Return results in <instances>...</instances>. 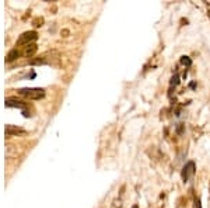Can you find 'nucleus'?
I'll use <instances>...</instances> for the list:
<instances>
[{
	"label": "nucleus",
	"mask_w": 210,
	"mask_h": 208,
	"mask_svg": "<svg viewBox=\"0 0 210 208\" xmlns=\"http://www.w3.org/2000/svg\"><path fill=\"white\" fill-rule=\"evenodd\" d=\"M196 173V165H195L193 160H189L185 163V166L182 167V171H181V177L184 180V183L189 182V179L193 177V174Z\"/></svg>",
	"instance_id": "f03ea898"
},
{
	"label": "nucleus",
	"mask_w": 210,
	"mask_h": 208,
	"mask_svg": "<svg viewBox=\"0 0 210 208\" xmlns=\"http://www.w3.org/2000/svg\"><path fill=\"white\" fill-rule=\"evenodd\" d=\"M207 16L210 17V10H207Z\"/></svg>",
	"instance_id": "4468645a"
},
{
	"label": "nucleus",
	"mask_w": 210,
	"mask_h": 208,
	"mask_svg": "<svg viewBox=\"0 0 210 208\" xmlns=\"http://www.w3.org/2000/svg\"><path fill=\"white\" fill-rule=\"evenodd\" d=\"M132 208H139V207H137V205H133V207H132Z\"/></svg>",
	"instance_id": "2eb2a0df"
},
{
	"label": "nucleus",
	"mask_w": 210,
	"mask_h": 208,
	"mask_svg": "<svg viewBox=\"0 0 210 208\" xmlns=\"http://www.w3.org/2000/svg\"><path fill=\"white\" fill-rule=\"evenodd\" d=\"M38 38V34L37 31H25L18 37L17 40V45H29L32 44L35 40Z\"/></svg>",
	"instance_id": "7ed1b4c3"
},
{
	"label": "nucleus",
	"mask_w": 210,
	"mask_h": 208,
	"mask_svg": "<svg viewBox=\"0 0 210 208\" xmlns=\"http://www.w3.org/2000/svg\"><path fill=\"white\" fill-rule=\"evenodd\" d=\"M179 82H181V80H179V75H178V73H175L172 77H171V80H170V86H171V87H175V86H178V84H179Z\"/></svg>",
	"instance_id": "6e6552de"
},
{
	"label": "nucleus",
	"mask_w": 210,
	"mask_h": 208,
	"mask_svg": "<svg viewBox=\"0 0 210 208\" xmlns=\"http://www.w3.org/2000/svg\"><path fill=\"white\" fill-rule=\"evenodd\" d=\"M189 87H191V89H196V83H195V82H192L191 84H189Z\"/></svg>",
	"instance_id": "ddd939ff"
},
{
	"label": "nucleus",
	"mask_w": 210,
	"mask_h": 208,
	"mask_svg": "<svg viewBox=\"0 0 210 208\" xmlns=\"http://www.w3.org/2000/svg\"><path fill=\"white\" fill-rule=\"evenodd\" d=\"M18 56H20V51L17 49V48H14V49L8 51L7 56H6V62H13V61H16Z\"/></svg>",
	"instance_id": "0eeeda50"
},
{
	"label": "nucleus",
	"mask_w": 210,
	"mask_h": 208,
	"mask_svg": "<svg viewBox=\"0 0 210 208\" xmlns=\"http://www.w3.org/2000/svg\"><path fill=\"white\" fill-rule=\"evenodd\" d=\"M4 132L7 137H13V135H25L27 131L23 128H20V126H16V125H6L4 128Z\"/></svg>",
	"instance_id": "20e7f679"
},
{
	"label": "nucleus",
	"mask_w": 210,
	"mask_h": 208,
	"mask_svg": "<svg viewBox=\"0 0 210 208\" xmlns=\"http://www.w3.org/2000/svg\"><path fill=\"white\" fill-rule=\"evenodd\" d=\"M4 104H6V107H17V108H21V110L25 108V103L18 100V98H16V97H7Z\"/></svg>",
	"instance_id": "39448f33"
},
{
	"label": "nucleus",
	"mask_w": 210,
	"mask_h": 208,
	"mask_svg": "<svg viewBox=\"0 0 210 208\" xmlns=\"http://www.w3.org/2000/svg\"><path fill=\"white\" fill-rule=\"evenodd\" d=\"M196 207H197V208H202V204H200V200H199V198L196 200Z\"/></svg>",
	"instance_id": "f8f14e48"
},
{
	"label": "nucleus",
	"mask_w": 210,
	"mask_h": 208,
	"mask_svg": "<svg viewBox=\"0 0 210 208\" xmlns=\"http://www.w3.org/2000/svg\"><path fill=\"white\" fill-rule=\"evenodd\" d=\"M184 128H185V124H182V122H181V124H178V125H176V134L181 135L182 132H184Z\"/></svg>",
	"instance_id": "9d476101"
},
{
	"label": "nucleus",
	"mask_w": 210,
	"mask_h": 208,
	"mask_svg": "<svg viewBox=\"0 0 210 208\" xmlns=\"http://www.w3.org/2000/svg\"><path fill=\"white\" fill-rule=\"evenodd\" d=\"M37 51H38V45L32 42V44H29V45H27V47H25V49H24V55L29 58V56H32Z\"/></svg>",
	"instance_id": "423d86ee"
},
{
	"label": "nucleus",
	"mask_w": 210,
	"mask_h": 208,
	"mask_svg": "<svg viewBox=\"0 0 210 208\" xmlns=\"http://www.w3.org/2000/svg\"><path fill=\"white\" fill-rule=\"evenodd\" d=\"M182 63L184 66H186V68H189V66H192V59L189 58V56H181V61H179Z\"/></svg>",
	"instance_id": "1a4fd4ad"
},
{
	"label": "nucleus",
	"mask_w": 210,
	"mask_h": 208,
	"mask_svg": "<svg viewBox=\"0 0 210 208\" xmlns=\"http://www.w3.org/2000/svg\"><path fill=\"white\" fill-rule=\"evenodd\" d=\"M20 96L28 98V100H41L45 97V90L39 87H23L17 90Z\"/></svg>",
	"instance_id": "f257e3e1"
},
{
	"label": "nucleus",
	"mask_w": 210,
	"mask_h": 208,
	"mask_svg": "<svg viewBox=\"0 0 210 208\" xmlns=\"http://www.w3.org/2000/svg\"><path fill=\"white\" fill-rule=\"evenodd\" d=\"M42 23H44V20H42V19H35L34 20V25L35 27H41Z\"/></svg>",
	"instance_id": "9b49d317"
}]
</instances>
